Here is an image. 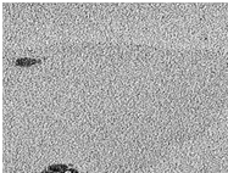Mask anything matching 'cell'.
I'll return each instance as SVG.
<instances>
[{"instance_id": "2", "label": "cell", "mask_w": 228, "mask_h": 173, "mask_svg": "<svg viewBox=\"0 0 228 173\" xmlns=\"http://www.w3.org/2000/svg\"><path fill=\"white\" fill-rule=\"evenodd\" d=\"M45 59H39V57H18V59L13 60L12 63L18 67H29V66L41 63Z\"/></svg>"}, {"instance_id": "1", "label": "cell", "mask_w": 228, "mask_h": 173, "mask_svg": "<svg viewBox=\"0 0 228 173\" xmlns=\"http://www.w3.org/2000/svg\"><path fill=\"white\" fill-rule=\"evenodd\" d=\"M40 173H79L76 168H73L70 165L63 163H54L48 166L45 169H43Z\"/></svg>"}]
</instances>
